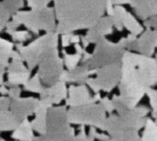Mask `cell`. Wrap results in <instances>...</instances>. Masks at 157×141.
<instances>
[{
	"mask_svg": "<svg viewBox=\"0 0 157 141\" xmlns=\"http://www.w3.org/2000/svg\"><path fill=\"white\" fill-rule=\"evenodd\" d=\"M0 94H1L2 97H6V95H9V87H7L6 84H2V86H0Z\"/></svg>",
	"mask_w": 157,
	"mask_h": 141,
	"instance_id": "obj_45",
	"label": "cell"
},
{
	"mask_svg": "<svg viewBox=\"0 0 157 141\" xmlns=\"http://www.w3.org/2000/svg\"><path fill=\"white\" fill-rule=\"evenodd\" d=\"M141 141H157V124L154 120L147 118L141 135Z\"/></svg>",
	"mask_w": 157,
	"mask_h": 141,
	"instance_id": "obj_24",
	"label": "cell"
},
{
	"mask_svg": "<svg viewBox=\"0 0 157 141\" xmlns=\"http://www.w3.org/2000/svg\"><path fill=\"white\" fill-rule=\"evenodd\" d=\"M1 4L6 7V10L13 16L16 15L24 5V1L22 0H9V1H1Z\"/></svg>",
	"mask_w": 157,
	"mask_h": 141,
	"instance_id": "obj_27",
	"label": "cell"
},
{
	"mask_svg": "<svg viewBox=\"0 0 157 141\" xmlns=\"http://www.w3.org/2000/svg\"><path fill=\"white\" fill-rule=\"evenodd\" d=\"M126 46H127L126 38H122L116 43L103 39L96 45L92 57L82 64L92 74H96V71L103 66L121 63L123 53L126 52Z\"/></svg>",
	"mask_w": 157,
	"mask_h": 141,
	"instance_id": "obj_3",
	"label": "cell"
},
{
	"mask_svg": "<svg viewBox=\"0 0 157 141\" xmlns=\"http://www.w3.org/2000/svg\"><path fill=\"white\" fill-rule=\"evenodd\" d=\"M18 27H20V25H18L15 20H11L7 24H6L5 30H6V33H7V34H10V35H11L12 33H15V32H17V30H18Z\"/></svg>",
	"mask_w": 157,
	"mask_h": 141,
	"instance_id": "obj_39",
	"label": "cell"
},
{
	"mask_svg": "<svg viewBox=\"0 0 157 141\" xmlns=\"http://www.w3.org/2000/svg\"><path fill=\"white\" fill-rule=\"evenodd\" d=\"M157 48V30L156 29H146L137 39L136 51L139 54L151 57Z\"/></svg>",
	"mask_w": 157,
	"mask_h": 141,
	"instance_id": "obj_14",
	"label": "cell"
},
{
	"mask_svg": "<svg viewBox=\"0 0 157 141\" xmlns=\"http://www.w3.org/2000/svg\"><path fill=\"white\" fill-rule=\"evenodd\" d=\"M123 141H141V136L139 135L137 130H127Z\"/></svg>",
	"mask_w": 157,
	"mask_h": 141,
	"instance_id": "obj_35",
	"label": "cell"
},
{
	"mask_svg": "<svg viewBox=\"0 0 157 141\" xmlns=\"http://www.w3.org/2000/svg\"><path fill=\"white\" fill-rule=\"evenodd\" d=\"M47 112L48 109L42 105L39 100V105L35 109V118L32 121V127L34 129V132H38L39 135H46V130H47Z\"/></svg>",
	"mask_w": 157,
	"mask_h": 141,
	"instance_id": "obj_18",
	"label": "cell"
},
{
	"mask_svg": "<svg viewBox=\"0 0 157 141\" xmlns=\"http://www.w3.org/2000/svg\"><path fill=\"white\" fill-rule=\"evenodd\" d=\"M30 36H32V34H30L28 30H17V32H15V33L11 34L12 40L16 41L17 43H22V42H24V41L29 40Z\"/></svg>",
	"mask_w": 157,
	"mask_h": 141,
	"instance_id": "obj_30",
	"label": "cell"
},
{
	"mask_svg": "<svg viewBox=\"0 0 157 141\" xmlns=\"http://www.w3.org/2000/svg\"><path fill=\"white\" fill-rule=\"evenodd\" d=\"M39 105V99L36 98H20L17 100H12L10 111L20 122L28 120L30 115L35 112V109Z\"/></svg>",
	"mask_w": 157,
	"mask_h": 141,
	"instance_id": "obj_11",
	"label": "cell"
},
{
	"mask_svg": "<svg viewBox=\"0 0 157 141\" xmlns=\"http://www.w3.org/2000/svg\"><path fill=\"white\" fill-rule=\"evenodd\" d=\"M12 100L7 97H0V111H9Z\"/></svg>",
	"mask_w": 157,
	"mask_h": 141,
	"instance_id": "obj_38",
	"label": "cell"
},
{
	"mask_svg": "<svg viewBox=\"0 0 157 141\" xmlns=\"http://www.w3.org/2000/svg\"><path fill=\"white\" fill-rule=\"evenodd\" d=\"M5 84L4 83V72H0V86Z\"/></svg>",
	"mask_w": 157,
	"mask_h": 141,
	"instance_id": "obj_48",
	"label": "cell"
},
{
	"mask_svg": "<svg viewBox=\"0 0 157 141\" xmlns=\"http://www.w3.org/2000/svg\"><path fill=\"white\" fill-rule=\"evenodd\" d=\"M46 136L51 141H75V130L68 121V110L65 106L48 109Z\"/></svg>",
	"mask_w": 157,
	"mask_h": 141,
	"instance_id": "obj_5",
	"label": "cell"
},
{
	"mask_svg": "<svg viewBox=\"0 0 157 141\" xmlns=\"http://www.w3.org/2000/svg\"><path fill=\"white\" fill-rule=\"evenodd\" d=\"M104 132H108L110 139L123 141V138H124V134H126L127 129L124 128V125H123V123L121 121L120 116L111 113L109 117H106Z\"/></svg>",
	"mask_w": 157,
	"mask_h": 141,
	"instance_id": "obj_16",
	"label": "cell"
},
{
	"mask_svg": "<svg viewBox=\"0 0 157 141\" xmlns=\"http://www.w3.org/2000/svg\"><path fill=\"white\" fill-rule=\"evenodd\" d=\"M75 141H96V140H93L92 138H90V136L86 134L83 125H80V133L75 136Z\"/></svg>",
	"mask_w": 157,
	"mask_h": 141,
	"instance_id": "obj_37",
	"label": "cell"
},
{
	"mask_svg": "<svg viewBox=\"0 0 157 141\" xmlns=\"http://www.w3.org/2000/svg\"><path fill=\"white\" fill-rule=\"evenodd\" d=\"M144 27H145L146 29L157 28V17H150L149 20H144Z\"/></svg>",
	"mask_w": 157,
	"mask_h": 141,
	"instance_id": "obj_41",
	"label": "cell"
},
{
	"mask_svg": "<svg viewBox=\"0 0 157 141\" xmlns=\"http://www.w3.org/2000/svg\"><path fill=\"white\" fill-rule=\"evenodd\" d=\"M40 95V102L42 105H45L47 109L53 107L55 105H58L59 102L67 99L68 95V91H67V86L64 82H57L51 87H45L42 88Z\"/></svg>",
	"mask_w": 157,
	"mask_h": 141,
	"instance_id": "obj_10",
	"label": "cell"
},
{
	"mask_svg": "<svg viewBox=\"0 0 157 141\" xmlns=\"http://www.w3.org/2000/svg\"><path fill=\"white\" fill-rule=\"evenodd\" d=\"M86 84H87L90 88H92V89L94 91V93H99V92H100L99 84H98V82L96 81V79H92V77L87 79V81H86Z\"/></svg>",
	"mask_w": 157,
	"mask_h": 141,
	"instance_id": "obj_40",
	"label": "cell"
},
{
	"mask_svg": "<svg viewBox=\"0 0 157 141\" xmlns=\"http://www.w3.org/2000/svg\"><path fill=\"white\" fill-rule=\"evenodd\" d=\"M57 46H58V34L56 32L46 33L45 35H41L32 43L25 46L21 43L16 45L18 53L22 56L23 61L28 64V69L30 71L38 66L40 58L45 52H47L51 48H57Z\"/></svg>",
	"mask_w": 157,
	"mask_h": 141,
	"instance_id": "obj_6",
	"label": "cell"
},
{
	"mask_svg": "<svg viewBox=\"0 0 157 141\" xmlns=\"http://www.w3.org/2000/svg\"><path fill=\"white\" fill-rule=\"evenodd\" d=\"M93 75L83 64L76 66L73 70H64L63 74L60 75V82L64 83H80L83 84L86 83L87 79H90V76Z\"/></svg>",
	"mask_w": 157,
	"mask_h": 141,
	"instance_id": "obj_15",
	"label": "cell"
},
{
	"mask_svg": "<svg viewBox=\"0 0 157 141\" xmlns=\"http://www.w3.org/2000/svg\"><path fill=\"white\" fill-rule=\"evenodd\" d=\"M0 4H1V2H0Z\"/></svg>",
	"mask_w": 157,
	"mask_h": 141,
	"instance_id": "obj_53",
	"label": "cell"
},
{
	"mask_svg": "<svg viewBox=\"0 0 157 141\" xmlns=\"http://www.w3.org/2000/svg\"><path fill=\"white\" fill-rule=\"evenodd\" d=\"M122 25H123V28H126V29H127L132 35H134V36L141 35L143 32H144L143 25H141L137 20V18H136L131 12H128V11H127V13H126V16H124V18H123Z\"/></svg>",
	"mask_w": 157,
	"mask_h": 141,
	"instance_id": "obj_22",
	"label": "cell"
},
{
	"mask_svg": "<svg viewBox=\"0 0 157 141\" xmlns=\"http://www.w3.org/2000/svg\"><path fill=\"white\" fill-rule=\"evenodd\" d=\"M88 136H90V138H92L93 140H97V141L110 140V136H109V135H106L105 133H98V132L96 130V128H93V127H91L90 133H88Z\"/></svg>",
	"mask_w": 157,
	"mask_h": 141,
	"instance_id": "obj_33",
	"label": "cell"
},
{
	"mask_svg": "<svg viewBox=\"0 0 157 141\" xmlns=\"http://www.w3.org/2000/svg\"><path fill=\"white\" fill-rule=\"evenodd\" d=\"M10 59H11V61H23V58H22V56L18 53V51H12Z\"/></svg>",
	"mask_w": 157,
	"mask_h": 141,
	"instance_id": "obj_44",
	"label": "cell"
},
{
	"mask_svg": "<svg viewBox=\"0 0 157 141\" xmlns=\"http://www.w3.org/2000/svg\"><path fill=\"white\" fill-rule=\"evenodd\" d=\"M94 102L93 98L90 94L86 84H71L68 89V98L65 99V104L69 107H78L82 105H87Z\"/></svg>",
	"mask_w": 157,
	"mask_h": 141,
	"instance_id": "obj_13",
	"label": "cell"
},
{
	"mask_svg": "<svg viewBox=\"0 0 157 141\" xmlns=\"http://www.w3.org/2000/svg\"><path fill=\"white\" fill-rule=\"evenodd\" d=\"M1 141H5V140H4V139H1Z\"/></svg>",
	"mask_w": 157,
	"mask_h": 141,
	"instance_id": "obj_50",
	"label": "cell"
},
{
	"mask_svg": "<svg viewBox=\"0 0 157 141\" xmlns=\"http://www.w3.org/2000/svg\"><path fill=\"white\" fill-rule=\"evenodd\" d=\"M42 88H44V84H42V82L40 80L38 74H35L33 77H30L29 81L24 84V89L30 92V93H38V94H40Z\"/></svg>",
	"mask_w": 157,
	"mask_h": 141,
	"instance_id": "obj_26",
	"label": "cell"
},
{
	"mask_svg": "<svg viewBox=\"0 0 157 141\" xmlns=\"http://www.w3.org/2000/svg\"><path fill=\"white\" fill-rule=\"evenodd\" d=\"M58 35L73 34L76 30L91 29L105 12V1L101 0H58L53 2Z\"/></svg>",
	"mask_w": 157,
	"mask_h": 141,
	"instance_id": "obj_2",
	"label": "cell"
},
{
	"mask_svg": "<svg viewBox=\"0 0 157 141\" xmlns=\"http://www.w3.org/2000/svg\"><path fill=\"white\" fill-rule=\"evenodd\" d=\"M156 84V58L126 51L121 61L120 95H114L113 100L120 102L126 110H133Z\"/></svg>",
	"mask_w": 157,
	"mask_h": 141,
	"instance_id": "obj_1",
	"label": "cell"
},
{
	"mask_svg": "<svg viewBox=\"0 0 157 141\" xmlns=\"http://www.w3.org/2000/svg\"><path fill=\"white\" fill-rule=\"evenodd\" d=\"M106 112L103 110L100 104L91 102L78 107H70L68 110V121L70 124L90 125L100 130L105 129Z\"/></svg>",
	"mask_w": 157,
	"mask_h": 141,
	"instance_id": "obj_7",
	"label": "cell"
},
{
	"mask_svg": "<svg viewBox=\"0 0 157 141\" xmlns=\"http://www.w3.org/2000/svg\"><path fill=\"white\" fill-rule=\"evenodd\" d=\"M100 106L103 107V110L108 113H113L115 111V107H114V102H113V99H109V98H101V100L99 101Z\"/></svg>",
	"mask_w": 157,
	"mask_h": 141,
	"instance_id": "obj_34",
	"label": "cell"
},
{
	"mask_svg": "<svg viewBox=\"0 0 157 141\" xmlns=\"http://www.w3.org/2000/svg\"><path fill=\"white\" fill-rule=\"evenodd\" d=\"M0 141H1V139H0Z\"/></svg>",
	"mask_w": 157,
	"mask_h": 141,
	"instance_id": "obj_52",
	"label": "cell"
},
{
	"mask_svg": "<svg viewBox=\"0 0 157 141\" xmlns=\"http://www.w3.org/2000/svg\"><path fill=\"white\" fill-rule=\"evenodd\" d=\"M156 61H157V56H156Z\"/></svg>",
	"mask_w": 157,
	"mask_h": 141,
	"instance_id": "obj_51",
	"label": "cell"
},
{
	"mask_svg": "<svg viewBox=\"0 0 157 141\" xmlns=\"http://www.w3.org/2000/svg\"><path fill=\"white\" fill-rule=\"evenodd\" d=\"M114 32V25L109 16H103L100 20L91 28L87 30L85 38L88 40L90 43H98L99 41L105 39L106 35L113 34Z\"/></svg>",
	"mask_w": 157,
	"mask_h": 141,
	"instance_id": "obj_12",
	"label": "cell"
},
{
	"mask_svg": "<svg viewBox=\"0 0 157 141\" xmlns=\"http://www.w3.org/2000/svg\"><path fill=\"white\" fill-rule=\"evenodd\" d=\"M21 92H22V89H21L18 86H12V87H10V88H9V98H10L11 100H17V99H20Z\"/></svg>",
	"mask_w": 157,
	"mask_h": 141,
	"instance_id": "obj_36",
	"label": "cell"
},
{
	"mask_svg": "<svg viewBox=\"0 0 157 141\" xmlns=\"http://www.w3.org/2000/svg\"><path fill=\"white\" fill-rule=\"evenodd\" d=\"M12 139L16 141H34V129L32 127V122L28 120L21 122L20 125L12 132Z\"/></svg>",
	"mask_w": 157,
	"mask_h": 141,
	"instance_id": "obj_19",
	"label": "cell"
},
{
	"mask_svg": "<svg viewBox=\"0 0 157 141\" xmlns=\"http://www.w3.org/2000/svg\"><path fill=\"white\" fill-rule=\"evenodd\" d=\"M10 18H12V15L6 10V7L0 4V32L6 27V24L10 22Z\"/></svg>",
	"mask_w": 157,
	"mask_h": 141,
	"instance_id": "obj_29",
	"label": "cell"
},
{
	"mask_svg": "<svg viewBox=\"0 0 157 141\" xmlns=\"http://www.w3.org/2000/svg\"><path fill=\"white\" fill-rule=\"evenodd\" d=\"M81 42H82V47H83L85 50L90 46V42H88V40H87L85 36H81Z\"/></svg>",
	"mask_w": 157,
	"mask_h": 141,
	"instance_id": "obj_46",
	"label": "cell"
},
{
	"mask_svg": "<svg viewBox=\"0 0 157 141\" xmlns=\"http://www.w3.org/2000/svg\"><path fill=\"white\" fill-rule=\"evenodd\" d=\"M139 18L143 20H149L150 17H157V0L155 1H129V4Z\"/></svg>",
	"mask_w": 157,
	"mask_h": 141,
	"instance_id": "obj_17",
	"label": "cell"
},
{
	"mask_svg": "<svg viewBox=\"0 0 157 141\" xmlns=\"http://www.w3.org/2000/svg\"><path fill=\"white\" fill-rule=\"evenodd\" d=\"M108 141H118V140H115V139H110V140H108Z\"/></svg>",
	"mask_w": 157,
	"mask_h": 141,
	"instance_id": "obj_49",
	"label": "cell"
},
{
	"mask_svg": "<svg viewBox=\"0 0 157 141\" xmlns=\"http://www.w3.org/2000/svg\"><path fill=\"white\" fill-rule=\"evenodd\" d=\"M97 76L96 81L98 82L100 91L106 93L111 92L116 86L120 84L121 81V63L111 64L98 69L96 71Z\"/></svg>",
	"mask_w": 157,
	"mask_h": 141,
	"instance_id": "obj_9",
	"label": "cell"
},
{
	"mask_svg": "<svg viewBox=\"0 0 157 141\" xmlns=\"http://www.w3.org/2000/svg\"><path fill=\"white\" fill-rule=\"evenodd\" d=\"M48 4H50L48 0H29V1H27V5L33 11H38V10L46 9Z\"/></svg>",
	"mask_w": 157,
	"mask_h": 141,
	"instance_id": "obj_32",
	"label": "cell"
},
{
	"mask_svg": "<svg viewBox=\"0 0 157 141\" xmlns=\"http://www.w3.org/2000/svg\"><path fill=\"white\" fill-rule=\"evenodd\" d=\"M13 51V43L11 41L0 38V68L5 70L9 66V59L11 58V53Z\"/></svg>",
	"mask_w": 157,
	"mask_h": 141,
	"instance_id": "obj_21",
	"label": "cell"
},
{
	"mask_svg": "<svg viewBox=\"0 0 157 141\" xmlns=\"http://www.w3.org/2000/svg\"><path fill=\"white\" fill-rule=\"evenodd\" d=\"M11 20H15L18 25H24L28 32L33 34H39L40 30L53 33L57 28L53 7H46L38 11H18Z\"/></svg>",
	"mask_w": 157,
	"mask_h": 141,
	"instance_id": "obj_4",
	"label": "cell"
},
{
	"mask_svg": "<svg viewBox=\"0 0 157 141\" xmlns=\"http://www.w3.org/2000/svg\"><path fill=\"white\" fill-rule=\"evenodd\" d=\"M63 71L64 63L58 56V48H51L42 54L38 64V75L45 87H51L59 82Z\"/></svg>",
	"mask_w": 157,
	"mask_h": 141,
	"instance_id": "obj_8",
	"label": "cell"
},
{
	"mask_svg": "<svg viewBox=\"0 0 157 141\" xmlns=\"http://www.w3.org/2000/svg\"><path fill=\"white\" fill-rule=\"evenodd\" d=\"M62 54H63V63H64V65L67 66L68 70L75 69L76 66H78V63L82 61V56H81V54H78V53H75V54H69V53H67L65 51H63Z\"/></svg>",
	"mask_w": 157,
	"mask_h": 141,
	"instance_id": "obj_25",
	"label": "cell"
},
{
	"mask_svg": "<svg viewBox=\"0 0 157 141\" xmlns=\"http://www.w3.org/2000/svg\"><path fill=\"white\" fill-rule=\"evenodd\" d=\"M70 35H71V34H65V35H62L60 42H62V46H63L64 48L71 45V42H70Z\"/></svg>",
	"mask_w": 157,
	"mask_h": 141,
	"instance_id": "obj_42",
	"label": "cell"
},
{
	"mask_svg": "<svg viewBox=\"0 0 157 141\" xmlns=\"http://www.w3.org/2000/svg\"><path fill=\"white\" fill-rule=\"evenodd\" d=\"M21 122L9 111H0V132H13Z\"/></svg>",
	"mask_w": 157,
	"mask_h": 141,
	"instance_id": "obj_20",
	"label": "cell"
},
{
	"mask_svg": "<svg viewBox=\"0 0 157 141\" xmlns=\"http://www.w3.org/2000/svg\"><path fill=\"white\" fill-rule=\"evenodd\" d=\"M34 141H51L46 135H39V136H36L35 138V140Z\"/></svg>",
	"mask_w": 157,
	"mask_h": 141,
	"instance_id": "obj_47",
	"label": "cell"
},
{
	"mask_svg": "<svg viewBox=\"0 0 157 141\" xmlns=\"http://www.w3.org/2000/svg\"><path fill=\"white\" fill-rule=\"evenodd\" d=\"M114 11V2L113 1H105V12L108 16H110Z\"/></svg>",
	"mask_w": 157,
	"mask_h": 141,
	"instance_id": "obj_43",
	"label": "cell"
},
{
	"mask_svg": "<svg viewBox=\"0 0 157 141\" xmlns=\"http://www.w3.org/2000/svg\"><path fill=\"white\" fill-rule=\"evenodd\" d=\"M30 79V70L27 71H22V72H12V74H7V83H5L6 86H18L20 84H25Z\"/></svg>",
	"mask_w": 157,
	"mask_h": 141,
	"instance_id": "obj_23",
	"label": "cell"
},
{
	"mask_svg": "<svg viewBox=\"0 0 157 141\" xmlns=\"http://www.w3.org/2000/svg\"><path fill=\"white\" fill-rule=\"evenodd\" d=\"M29 70L28 66L24 65V61H11L6 69V74H12V72H22Z\"/></svg>",
	"mask_w": 157,
	"mask_h": 141,
	"instance_id": "obj_28",
	"label": "cell"
},
{
	"mask_svg": "<svg viewBox=\"0 0 157 141\" xmlns=\"http://www.w3.org/2000/svg\"><path fill=\"white\" fill-rule=\"evenodd\" d=\"M147 97L152 109V117L157 120V89H150L147 92Z\"/></svg>",
	"mask_w": 157,
	"mask_h": 141,
	"instance_id": "obj_31",
	"label": "cell"
}]
</instances>
